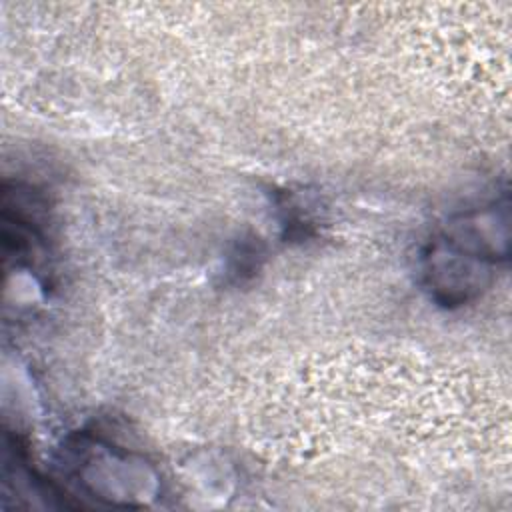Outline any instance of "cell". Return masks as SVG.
Here are the masks:
<instances>
[{"label":"cell","mask_w":512,"mask_h":512,"mask_svg":"<svg viewBox=\"0 0 512 512\" xmlns=\"http://www.w3.org/2000/svg\"><path fill=\"white\" fill-rule=\"evenodd\" d=\"M424 282L442 306H460L476 298L492 278V264L448 244L440 236L424 254Z\"/></svg>","instance_id":"obj_1"}]
</instances>
